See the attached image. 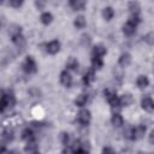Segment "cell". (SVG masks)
Wrapping results in <instances>:
<instances>
[{"label":"cell","instance_id":"cell-1","mask_svg":"<svg viewBox=\"0 0 154 154\" xmlns=\"http://www.w3.org/2000/svg\"><path fill=\"white\" fill-rule=\"evenodd\" d=\"M16 105V96L12 91H0V113H2L7 107H13Z\"/></svg>","mask_w":154,"mask_h":154},{"label":"cell","instance_id":"cell-2","mask_svg":"<svg viewBox=\"0 0 154 154\" xmlns=\"http://www.w3.org/2000/svg\"><path fill=\"white\" fill-rule=\"evenodd\" d=\"M20 124H23V119H22L19 116H17V114L11 116V117L4 119L2 123H1V125H2L5 129H11V130H12L13 128H17V126L20 125Z\"/></svg>","mask_w":154,"mask_h":154},{"label":"cell","instance_id":"cell-3","mask_svg":"<svg viewBox=\"0 0 154 154\" xmlns=\"http://www.w3.org/2000/svg\"><path fill=\"white\" fill-rule=\"evenodd\" d=\"M22 67H23L24 72L28 73V75L35 73L37 71V65H36V63H35L32 57H26L24 63H23V65H22Z\"/></svg>","mask_w":154,"mask_h":154},{"label":"cell","instance_id":"cell-4","mask_svg":"<svg viewBox=\"0 0 154 154\" xmlns=\"http://www.w3.org/2000/svg\"><path fill=\"white\" fill-rule=\"evenodd\" d=\"M90 119H91V114H90V111L89 109L83 108L77 114V122L81 125H88L90 123Z\"/></svg>","mask_w":154,"mask_h":154},{"label":"cell","instance_id":"cell-5","mask_svg":"<svg viewBox=\"0 0 154 154\" xmlns=\"http://www.w3.org/2000/svg\"><path fill=\"white\" fill-rule=\"evenodd\" d=\"M146 126L144 125H137L135 128H131V137L130 140H140L146 134Z\"/></svg>","mask_w":154,"mask_h":154},{"label":"cell","instance_id":"cell-6","mask_svg":"<svg viewBox=\"0 0 154 154\" xmlns=\"http://www.w3.org/2000/svg\"><path fill=\"white\" fill-rule=\"evenodd\" d=\"M12 41H13V43L16 45V47H17V49H18L19 53H22V52L25 49L26 41H25V38H24V36H23L22 34L18 35V36H16V37H12Z\"/></svg>","mask_w":154,"mask_h":154},{"label":"cell","instance_id":"cell-7","mask_svg":"<svg viewBox=\"0 0 154 154\" xmlns=\"http://www.w3.org/2000/svg\"><path fill=\"white\" fill-rule=\"evenodd\" d=\"M59 49H60V42L58 40H53L46 45V51L49 54H55L59 52Z\"/></svg>","mask_w":154,"mask_h":154},{"label":"cell","instance_id":"cell-8","mask_svg":"<svg viewBox=\"0 0 154 154\" xmlns=\"http://www.w3.org/2000/svg\"><path fill=\"white\" fill-rule=\"evenodd\" d=\"M95 79V72H94V69H89L84 75H83V78H82V82L84 85H90Z\"/></svg>","mask_w":154,"mask_h":154},{"label":"cell","instance_id":"cell-9","mask_svg":"<svg viewBox=\"0 0 154 154\" xmlns=\"http://www.w3.org/2000/svg\"><path fill=\"white\" fill-rule=\"evenodd\" d=\"M141 106H142V108L144 111H147L149 113L153 112V109H154V102H153L150 96H144L142 99V101H141Z\"/></svg>","mask_w":154,"mask_h":154},{"label":"cell","instance_id":"cell-10","mask_svg":"<svg viewBox=\"0 0 154 154\" xmlns=\"http://www.w3.org/2000/svg\"><path fill=\"white\" fill-rule=\"evenodd\" d=\"M60 83L64 85V87H71V84H72V77H71V75L67 72V70H65V71H63L61 73H60Z\"/></svg>","mask_w":154,"mask_h":154},{"label":"cell","instance_id":"cell-11","mask_svg":"<svg viewBox=\"0 0 154 154\" xmlns=\"http://www.w3.org/2000/svg\"><path fill=\"white\" fill-rule=\"evenodd\" d=\"M106 48H105V46H102V45H96V46H94L93 47V49H91V57H95V58H101V57H103L105 54H106Z\"/></svg>","mask_w":154,"mask_h":154},{"label":"cell","instance_id":"cell-12","mask_svg":"<svg viewBox=\"0 0 154 154\" xmlns=\"http://www.w3.org/2000/svg\"><path fill=\"white\" fill-rule=\"evenodd\" d=\"M130 63H131V55H130L129 53H123V54L119 57V59H118V64H119L122 67L129 66Z\"/></svg>","mask_w":154,"mask_h":154},{"label":"cell","instance_id":"cell-13","mask_svg":"<svg viewBox=\"0 0 154 154\" xmlns=\"http://www.w3.org/2000/svg\"><path fill=\"white\" fill-rule=\"evenodd\" d=\"M123 32L125 36H132L135 32H136V26L129 22H126L124 25H123Z\"/></svg>","mask_w":154,"mask_h":154},{"label":"cell","instance_id":"cell-14","mask_svg":"<svg viewBox=\"0 0 154 154\" xmlns=\"http://www.w3.org/2000/svg\"><path fill=\"white\" fill-rule=\"evenodd\" d=\"M134 102V97L130 95V94H124L119 97V103H120V107L122 106H130L131 103Z\"/></svg>","mask_w":154,"mask_h":154},{"label":"cell","instance_id":"cell-15","mask_svg":"<svg viewBox=\"0 0 154 154\" xmlns=\"http://www.w3.org/2000/svg\"><path fill=\"white\" fill-rule=\"evenodd\" d=\"M24 150H25L26 153H29V154H34V153H36V152H37V143H36V141H35V140L28 141V143H26Z\"/></svg>","mask_w":154,"mask_h":154},{"label":"cell","instance_id":"cell-16","mask_svg":"<svg viewBox=\"0 0 154 154\" xmlns=\"http://www.w3.org/2000/svg\"><path fill=\"white\" fill-rule=\"evenodd\" d=\"M8 34H10L11 37H16V36L20 35L22 34V26L18 25V24H12L8 29Z\"/></svg>","mask_w":154,"mask_h":154},{"label":"cell","instance_id":"cell-17","mask_svg":"<svg viewBox=\"0 0 154 154\" xmlns=\"http://www.w3.org/2000/svg\"><path fill=\"white\" fill-rule=\"evenodd\" d=\"M66 67H67V70L77 71V69H78V61H77V59L73 58V57H70L67 59V61H66Z\"/></svg>","mask_w":154,"mask_h":154},{"label":"cell","instance_id":"cell-18","mask_svg":"<svg viewBox=\"0 0 154 154\" xmlns=\"http://www.w3.org/2000/svg\"><path fill=\"white\" fill-rule=\"evenodd\" d=\"M70 6H71L73 10H76V11H81V10L84 8L85 1H82V0H71V1H70Z\"/></svg>","mask_w":154,"mask_h":154},{"label":"cell","instance_id":"cell-19","mask_svg":"<svg viewBox=\"0 0 154 154\" xmlns=\"http://www.w3.org/2000/svg\"><path fill=\"white\" fill-rule=\"evenodd\" d=\"M111 122H112V124H113L114 126H117V128H119V126H122V125L124 124V119H123V117H122L119 113H114V114L112 116Z\"/></svg>","mask_w":154,"mask_h":154},{"label":"cell","instance_id":"cell-20","mask_svg":"<svg viewBox=\"0 0 154 154\" xmlns=\"http://www.w3.org/2000/svg\"><path fill=\"white\" fill-rule=\"evenodd\" d=\"M136 84H137L138 88H146V87H148V84H149V79H148L147 76L141 75V76H138V78H137V81H136Z\"/></svg>","mask_w":154,"mask_h":154},{"label":"cell","instance_id":"cell-21","mask_svg":"<svg viewBox=\"0 0 154 154\" xmlns=\"http://www.w3.org/2000/svg\"><path fill=\"white\" fill-rule=\"evenodd\" d=\"M87 102H88V94H81V95H78L77 99L75 100V103H76V106H78V107H83Z\"/></svg>","mask_w":154,"mask_h":154},{"label":"cell","instance_id":"cell-22","mask_svg":"<svg viewBox=\"0 0 154 154\" xmlns=\"http://www.w3.org/2000/svg\"><path fill=\"white\" fill-rule=\"evenodd\" d=\"M22 138H23V140H25L26 142H28V141H31V140H35V136H34L32 130H31V129H29V128L24 129V130L22 131Z\"/></svg>","mask_w":154,"mask_h":154},{"label":"cell","instance_id":"cell-23","mask_svg":"<svg viewBox=\"0 0 154 154\" xmlns=\"http://www.w3.org/2000/svg\"><path fill=\"white\" fill-rule=\"evenodd\" d=\"M102 16H103V18H105L106 20H111V19L113 18V16H114V11H113V8H112L111 6L105 7V8L102 10Z\"/></svg>","mask_w":154,"mask_h":154},{"label":"cell","instance_id":"cell-24","mask_svg":"<svg viewBox=\"0 0 154 154\" xmlns=\"http://www.w3.org/2000/svg\"><path fill=\"white\" fill-rule=\"evenodd\" d=\"M40 19H41V23H42V24L48 25V24L52 23V20H53V16H52V13H49V12H43V13L41 14Z\"/></svg>","mask_w":154,"mask_h":154},{"label":"cell","instance_id":"cell-25","mask_svg":"<svg viewBox=\"0 0 154 154\" xmlns=\"http://www.w3.org/2000/svg\"><path fill=\"white\" fill-rule=\"evenodd\" d=\"M1 137H2L4 142L8 143V142L13 141V131L11 129H5L4 132H2V135H1Z\"/></svg>","mask_w":154,"mask_h":154},{"label":"cell","instance_id":"cell-26","mask_svg":"<svg viewBox=\"0 0 154 154\" xmlns=\"http://www.w3.org/2000/svg\"><path fill=\"white\" fill-rule=\"evenodd\" d=\"M129 11L131 14H140V4L136 1L129 2Z\"/></svg>","mask_w":154,"mask_h":154},{"label":"cell","instance_id":"cell-27","mask_svg":"<svg viewBox=\"0 0 154 154\" xmlns=\"http://www.w3.org/2000/svg\"><path fill=\"white\" fill-rule=\"evenodd\" d=\"M85 24H87V22H85V18H84L83 16H78V17L75 19V22H73V25H75L77 29H83V28L85 26Z\"/></svg>","mask_w":154,"mask_h":154},{"label":"cell","instance_id":"cell-28","mask_svg":"<svg viewBox=\"0 0 154 154\" xmlns=\"http://www.w3.org/2000/svg\"><path fill=\"white\" fill-rule=\"evenodd\" d=\"M91 65H93L91 69H94V70H100V69L102 67V65H103V61H102L101 58H95V57H93V58H91Z\"/></svg>","mask_w":154,"mask_h":154},{"label":"cell","instance_id":"cell-29","mask_svg":"<svg viewBox=\"0 0 154 154\" xmlns=\"http://www.w3.org/2000/svg\"><path fill=\"white\" fill-rule=\"evenodd\" d=\"M61 142H63V144H64L65 147L69 146V143H70V136H69L67 132H63V134H61Z\"/></svg>","mask_w":154,"mask_h":154},{"label":"cell","instance_id":"cell-30","mask_svg":"<svg viewBox=\"0 0 154 154\" xmlns=\"http://www.w3.org/2000/svg\"><path fill=\"white\" fill-rule=\"evenodd\" d=\"M90 41H91V38H90V36H89L88 34H83V35L81 36V42H82L84 46L89 45V43H90Z\"/></svg>","mask_w":154,"mask_h":154},{"label":"cell","instance_id":"cell-31","mask_svg":"<svg viewBox=\"0 0 154 154\" xmlns=\"http://www.w3.org/2000/svg\"><path fill=\"white\" fill-rule=\"evenodd\" d=\"M8 4H10V6L18 8V7H20V6L23 5V1H22V0H10Z\"/></svg>","mask_w":154,"mask_h":154},{"label":"cell","instance_id":"cell-32","mask_svg":"<svg viewBox=\"0 0 154 154\" xmlns=\"http://www.w3.org/2000/svg\"><path fill=\"white\" fill-rule=\"evenodd\" d=\"M153 37H154V34H153V32H149V34H147V35L144 36V41H146L148 45H153V43H154Z\"/></svg>","mask_w":154,"mask_h":154},{"label":"cell","instance_id":"cell-33","mask_svg":"<svg viewBox=\"0 0 154 154\" xmlns=\"http://www.w3.org/2000/svg\"><path fill=\"white\" fill-rule=\"evenodd\" d=\"M102 154H114V152H113L112 148H109V147H105L103 150H102Z\"/></svg>","mask_w":154,"mask_h":154},{"label":"cell","instance_id":"cell-34","mask_svg":"<svg viewBox=\"0 0 154 154\" xmlns=\"http://www.w3.org/2000/svg\"><path fill=\"white\" fill-rule=\"evenodd\" d=\"M73 154H88V152H87L85 149H83V148H79V149L75 150V152H73Z\"/></svg>","mask_w":154,"mask_h":154},{"label":"cell","instance_id":"cell-35","mask_svg":"<svg viewBox=\"0 0 154 154\" xmlns=\"http://www.w3.org/2000/svg\"><path fill=\"white\" fill-rule=\"evenodd\" d=\"M35 5H36V7H37L38 10H41V8H43L45 2H43V1H35Z\"/></svg>","mask_w":154,"mask_h":154},{"label":"cell","instance_id":"cell-36","mask_svg":"<svg viewBox=\"0 0 154 154\" xmlns=\"http://www.w3.org/2000/svg\"><path fill=\"white\" fill-rule=\"evenodd\" d=\"M149 142L153 144V142H154V132L152 131L150 134H149Z\"/></svg>","mask_w":154,"mask_h":154},{"label":"cell","instance_id":"cell-37","mask_svg":"<svg viewBox=\"0 0 154 154\" xmlns=\"http://www.w3.org/2000/svg\"><path fill=\"white\" fill-rule=\"evenodd\" d=\"M11 154H20L18 150H11Z\"/></svg>","mask_w":154,"mask_h":154},{"label":"cell","instance_id":"cell-38","mask_svg":"<svg viewBox=\"0 0 154 154\" xmlns=\"http://www.w3.org/2000/svg\"><path fill=\"white\" fill-rule=\"evenodd\" d=\"M34 154H40V153H38V152H36V153H34Z\"/></svg>","mask_w":154,"mask_h":154}]
</instances>
